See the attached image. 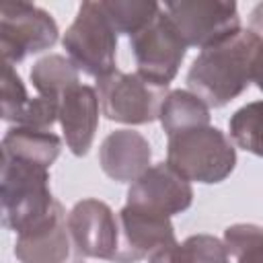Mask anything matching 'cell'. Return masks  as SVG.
I'll return each mask as SVG.
<instances>
[{
  "mask_svg": "<svg viewBox=\"0 0 263 263\" xmlns=\"http://www.w3.org/2000/svg\"><path fill=\"white\" fill-rule=\"evenodd\" d=\"M249 84L263 90V35L253 29L199 51L187 72L189 90L208 107H224Z\"/></svg>",
  "mask_w": 263,
  "mask_h": 263,
  "instance_id": "cell-1",
  "label": "cell"
},
{
  "mask_svg": "<svg viewBox=\"0 0 263 263\" xmlns=\"http://www.w3.org/2000/svg\"><path fill=\"white\" fill-rule=\"evenodd\" d=\"M2 224L21 234L45 220L60 203L49 189V168L2 154Z\"/></svg>",
  "mask_w": 263,
  "mask_h": 263,
  "instance_id": "cell-2",
  "label": "cell"
},
{
  "mask_svg": "<svg viewBox=\"0 0 263 263\" xmlns=\"http://www.w3.org/2000/svg\"><path fill=\"white\" fill-rule=\"evenodd\" d=\"M166 164L189 183H222L236 166V148L222 129L201 125L168 138Z\"/></svg>",
  "mask_w": 263,
  "mask_h": 263,
  "instance_id": "cell-3",
  "label": "cell"
},
{
  "mask_svg": "<svg viewBox=\"0 0 263 263\" xmlns=\"http://www.w3.org/2000/svg\"><path fill=\"white\" fill-rule=\"evenodd\" d=\"M62 45L78 72L99 80L117 70V31L107 18L101 2H82L78 6L72 25L64 33Z\"/></svg>",
  "mask_w": 263,
  "mask_h": 263,
  "instance_id": "cell-4",
  "label": "cell"
},
{
  "mask_svg": "<svg viewBox=\"0 0 263 263\" xmlns=\"http://www.w3.org/2000/svg\"><path fill=\"white\" fill-rule=\"evenodd\" d=\"M162 8L187 47H197L203 51L240 33L236 2L179 0L166 2Z\"/></svg>",
  "mask_w": 263,
  "mask_h": 263,
  "instance_id": "cell-5",
  "label": "cell"
},
{
  "mask_svg": "<svg viewBox=\"0 0 263 263\" xmlns=\"http://www.w3.org/2000/svg\"><path fill=\"white\" fill-rule=\"evenodd\" d=\"M97 95L101 113L117 123L142 125L158 119L160 107L166 99V88L154 86L138 72L127 74L113 70L97 80Z\"/></svg>",
  "mask_w": 263,
  "mask_h": 263,
  "instance_id": "cell-6",
  "label": "cell"
},
{
  "mask_svg": "<svg viewBox=\"0 0 263 263\" xmlns=\"http://www.w3.org/2000/svg\"><path fill=\"white\" fill-rule=\"evenodd\" d=\"M129 47L138 66V74L150 84L162 88L173 82L187 53V45L164 8H160L142 31L129 37Z\"/></svg>",
  "mask_w": 263,
  "mask_h": 263,
  "instance_id": "cell-7",
  "label": "cell"
},
{
  "mask_svg": "<svg viewBox=\"0 0 263 263\" xmlns=\"http://www.w3.org/2000/svg\"><path fill=\"white\" fill-rule=\"evenodd\" d=\"M60 29L53 16L29 2H4L0 6V49L4 64H18L31 53L49 49Z\"/></svg>",
  "mask_w": 263,
  "mask_h": 263,
  "instance_id": "cell-8",
  "label": "cell"
},
{
  "mask_svg": "<svg viewBox=\"0 0 263 263\" xmlns=\"http://www.w3.org/2000/svg\"><path fill=\"white\" fill-rule=\"evenodd\" d=\"M68 228L76 249L84 257L113 261L119 255V216L95 197H86L74 203L68 212Z\"/></svg>",
  "mask_w": 263,
  "mask_h": 263,
  "instance_id": "cell-9",
  "label": "cell"
},
{
  "mask_svg": "<svg viewBox=\"0 0 263 263\" xmlns=\"http://www.w3.org/2000/svg\"><path fill=\"white\" fill-rule=\"evenodd\" d=\"M14 255L21 263H84V255L70 234L62 203L45 220L16 234Z\"/></svg>",
  "mask_w": 263,
  "mask_h": 263,
  "instance_id": "cell-10",
  "label": "cell"
},
{
  "mask_svg": "<svg viewBox=\"0 0 263 263\" xmlns=\"http://www.w3.org/2000/svg\"><path fill=\"white\" fill-rule=\"evenodd\" d=\"M119 216V255L115 263H136L142 259H150L156 251L177 242L175 228L168 216L136 208L125 203Z\"/></svg>",
  "mask_w": 263,
  "mask_h": 263,
  "instance_id": "cell-11",
  "label": "cell"
},
{
  "mask_svg": "<svg viewBox=\"0 0 263 263\" xmlns=\"http://www.w3.org/2000/svg\"><path fill=\"white\" fill-rule=\"evenodd\" d=\"M191 201H193L191 183L166 162L152 164L127 189L129 205L144 208L168 218L185 212L191 205Z\"/></svg>",
  "mask_w": 263,
  "mask_h": 263,
  "instance_id": "cell-12",
  "label": "cell"
},
{
  "mask_svg": "<svg viewBox=\"0 0 263 263\" xmlns=\"http://www.w3.org/2000/svg\"><path fill=\"white\" fill-rule=\"evenodd\" d=\"M99 95L97 88L74 84L60 97L58 121L64 132L66 146L74 156H86L99 125Z\"/></svg>",
  "mask_w": 263,
  "mask_h": 263,
  "instance_id": "cell-13",
  "label": "cell"
},
{
  "mask_svg": "<svg viewBox=\"0 0 263 263\" xmlns=\"http://www.w3.org/2000/svg\"><path fill=\"white\" fill-rule=\"evenodd\" d=\"M152 146L134 129L111 132L99 148V164L103 173L117 183H134L150 168Z\"/></svg>",
  "mask_w": 263,
  "mask_h": 263,
  "instance_id": "cell-14",
  "label": "cell"
},
{
  "mask_svg": "<svg viewBox=\"0 0 263 263\" xmlns=\"http://www.w3.org/2000/svg\"><path fill=\"white\" fill-rule=\"evenodd\" d=\"M60 150H62V140L47 129L14 125L2 138V154L33 164H41L47 168L55 162Z\"/></svg>",
  "mask_w": 263,
  "mask_h": 263,
  "instance_id": "cell-15",
  "label": "cell"
},
{
  "mask_svg": "<svg viewBox=\"0 0 263 263\" xmlns=\"http://www.w3.org/2000/svg\"><path fill=\"white\" fill-rule=\"evenodd\" d=\"M210 107L205 101H201L195 92L191 90H171L160 107L158 119L164 129V134L171 138L175 134L210 125Z\"/></svg>",
  "mask_w": 263,
  "mask_h": 263,
  "instance_id": "cell-16",
  "label": "cell"
},
{
  "mask_svg": "<svg viewBox=\"0 0 263 263\" xmlns=\"http://www.w3.org/2000/svg\"><path fill=\"white\" fill-rule=\"evenodd\" d=\"M148 263H228V249L212 234H191L156 251Z\"/></svg>",
  "mask_w": 263,
  "mask_h": 263,
  "instance_id": "cell-17",
  "label": "cell"
},
{
  "mask_svg": "<svg viewBox=\"0 0 263 263\" xmlns=\"http://www.w3.org/2000/svg\"><path fill=\"white\" fill-rule=\"evenodd\" d=\"M31 82L39 97L60 103V97L74 84H78V68L60 53H49L37 60L31 68Z\"/></svg>",
  "mask_w": 263,
  "mask_h": 263,
  "instance_id": "cell-18",
  "label": "cell"
},
{
  "mask_svg": "<svg viewBox=\"0 0 263 263\" xmlns=\"http://www.w3.org/2000/svg\"><path fill=\"white\" fill-rule=\"evenodd\" d=\"M107 18L111 21L117 35H129L134 37L138 31H142L162 8L158 2H146V0H103L101 2Z\"/></svg>",
  "mask_w": 263,
  "mask_h": 263,
  "instance_id": "cell-19",
  "label": "cell"
},
{
  "mask_svg": "<svg viewBox=\"0 0 263 263\" xmlns=\"http://www.w3.org/2000/svg\"><path fill=\"white\" fill-rule=\"evenodd\" d=\"M228 132L238 148L263 158V101H253L236 109L228 119Z\"/></svg>",
  "mask_w": 263,
  "mask_h": 263,
  "instance_id": "cell-20",
  "label": "cell"
},
{
  "mask_svg": "<svg viewBox=\"0 0 263 263\" xmlns=\"http://www.w3.org/2000/svg\"><path fill=\"white\" fill-rule=\"evenodd\" d=\"M224 245L236 263H263V226L240 222L224 230Z\"/></svg>",
  "mask_w": 263,
  "mask_h": 263,
  "instance_id": "cell-21",
  "label": "cell"
},
{
  "mask_svg": "<svg viewBox=\"0 0 263 263\" xmlns=\"http://www.w3.org/2000/svg\"><path fill=\"white\" fill-rule=\"evenodd\" d=\"M31 97L27 88L12 68V64L2 62V119L10 123H18L23 111L29 107Z\"/></svg>",
  "mask_w": 263,
  "mask_h": 263,
  "instance_id": "cell-22",
  "label": "cell"
},
{
  "mask_svg": "<svg viewBox=\"0 0 263 263\" xmlns=\"http://www.w3.org/2000/svg\"><path fill=\"white\" fill-rule=\"evenodd\" d=\"M249 29L257 31L263 35V2L257 4L253 10H251V23H249Z\"/></svg>",
  "mask_w": 263,
  "mask_h": 263,
  "instance_id": "cell-23",
  "label": "cell"
}]
</instances>
